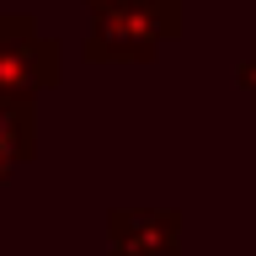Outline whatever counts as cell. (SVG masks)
<instances>
[{
	"mask_svg": "<svg viewBox=\"0 0 256 256\" xmlns=\"http://www.w3.org/2000/svg\"><path fill=\"white\" fill-rule=\"evenodd\" d=\"M0 160H6V134H0Z\"/></svg>",
	"mask_w": 256,
	"mask_h": 256,
	"instance_id": "obj_1",
	"label": "cell"
}]
</instances>
